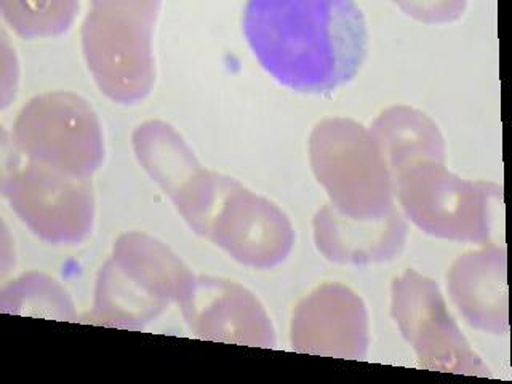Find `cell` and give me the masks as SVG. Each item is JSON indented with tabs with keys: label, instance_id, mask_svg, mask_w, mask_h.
<instances>
[{
	"label": "cell",
	"instance_id": "cell-6",
	"mask_svg": "<svg viewBox=\"0 0 512 384\" xmlns=\"http://www.w3.org/2000/svg\"><path fill=\"white\" fill-rule=\"evenodd\" d=\"M13 138L29 162L74 178H90L104 159L100 119L76 93L32 98L18 114Z\"/></svg>",
	"mask_w": 512,
	"mask_h": 384
},
{
	"label": "cell",
	"instance_id": "cell-14",
	"mask_svg": "<svg viewBox=\"0 0 512 384\" xmlns=\"http://www.w3.org/2000/svg\"><path fill=\"white\" fill-rule=\"evenodd\" d=\"M312 226L319 252L338 264L365 266L391 261L407 242V223L396 208L383 220L356 221L325 205L314 216Z\"/></svg>",
	"mask_w": 512,
	"mask_h": 384
},
{
	"label": "cell",
	"instance_id": "cell-5",
	"mask_svg": "<svg viewBox=\"0 0 512 384\" xmlns=\"http://www.w3.org/2000/svg\"><path fill=\"white\" fill-rule=\"evenodd\" d=\"M394 189L405 215L421 231L471 244L490 239L493 202L503 194L492 181L463 180L437 162L407 168L394 180Z\"/></svg>",
	"mask_w": 512,
	"mask_h": 384
},
{
	"label": "cell",
	"instance_id": "cell-9",
	"mask_svg": "<svg viewBox=\"0 0 512 384\" xmlns=\"http://www.w3.org/2000/svg\"><path fill=\"white\" fill-rule=\"evenodd\" d=\"M133 149L192 231L205 237L231 178L202 167L183 136L162 120H149L136 128Z\"/></svg>",
	"mask_w": 512,
	"mask_h": 384
},
{
	"label": "cell",
	"instance_id": "cell-17",
	"mask_svg": "<svg viewBox=\"0 0 512 384\" xmlns=\"http://www.w3.org/2000/svg\"><path fill=\"white\" fill-rule=\"evenodd\" d=\"M5 20L23 37L55 36L66 31L74 20L79 5L74 2L52 4H24L4 2Z\"/></svg>",
	"mask_w": 512,
	"mask_h": 384
},
{
	"label": "cell",
	"instance_id": "cell-3",
	"mask_svg": "<svg viewBox=\"0 0 512 384\" xmlns=\"http://www.w3.org/2000/svg\"><path fill=\"white\" fill-rule=\"evenodd\" d=\"M309 160L340 215L383 220L394 210V180L372 133L356 120L332 117L314 127Z\"/></svg>",
	"mask_w": 512,
	"mask_h": 384
},
{
	"label": "cell",
	"instance_id": "cell-13",
	"mask_svg": "<svg viewBox=\"0 0 512 384\" xmlns=\"http://www.w3.org/2000/svg\"><path fill=\"white\" fill-rule=\"evenodd\" d=\"M447 290L471 327L492 335L509 330L506 252L495 245L464 253L447 274Z\"/></svg>",
	"mask_w": 512,
	"mask_h": 384
},
{
	"label": "cell",
	"instance_id": "cell-8",
	"mask_svg": "<svg viewBox=\"0 0 512 384\" xmlns=\"http://www.w3.org/2000/svg\"><path fill=\"white\" fill-rule=\"evenodd\" d=\"M2 194L47 244H77L92 232L95 196L90 178L63 175L26 160L5 173Z\"/></svg>",
	"mask_w": 512,
	"mask_h": 384
},
{
	"label": "cell",
	"instance_id": "cell-11",
	"mask_svg": "<svg viewBox=\"0 0 512 384\" xmlns=\"http://www.w3.org/2000/svg\"><path fill=\"white\" fill-rule=\"evenodd\" d=\"M364 300L346 285H320L293 311V351L364 360L370 341Z\"/></svg>",
	"mask_w": 512,
	"mask_h": 384
},
{
	"label": "cell",
	"instance_id": "cell-16",
	"mask_svg": "<svg viewBox=\"0 0 512 384\" xmlns=\"http://www.w3.org/2000/svg\"><path fill=\"white\" fill-rule=\"evenodd\" d=\"M0 309L20 316L76 322L74 304L56 280L44 274H26L7 285L0 295Z\"/></svg>",
	"mask_w": 512,
	"mask_h": 384
},
{
	"label": "cell",
	"instance_id": "cell-15",
	"mask_svg": "<svg viewBox=\"0 0 512 384\" xmlns=\"http://www.w3.org/2000/svg\"><path fill=\"white\" fill-rule=\"evenodd\" d=\"M375 138L392 180L421 162L445 164V141L434 120L408 106L381 112L368 128Z\"/></svg>",
	"mask_w": 512,
	"mask_h": 384
},
{
	"label": "cell",
	"instance_id": "cell-4",
	"mask_svg": "<svg viewBox=\"0 0 512 384\" xmlns=\"http://www.w3.org/2000/svg\"><path fill=\"white\" fill-rule=\"evenodd\" d=\"M159 2L98 0L82 24V50L96 85L109 100L135 104L154 85L152 29Z\"/></svg>",
	"mask_w": 512,
	"mask_h": 384
},
{
	"label": "cell",
	"instance_id": "cell-12",
	"mask_svg": "<svg viewBox=\"0 0 512 384\" xmlns=\"http://www.w3.org/2000/svg\"><path fill=\"white\" fill-rule=\"evenodd\" d=\"M180 306L189 330L200 340L276 346V332L263 304L234 280L196 277Z\"/></svg>",
	"mask_w": 512,
	"mask_h": 384
},
{
	"label": "cell",
	"instance_id": "cell-7",
	"mask_svg": "<svg viewBox=\"0 0 512 384\" xmlns=\"http://www.w3.org/2000/svg\"><path fill=\"white\" fill-rule=\"evenodd\" d=\"M391 314L400 333L415 349L421 367L490 376L487 365L456 325L434 280L415 269L396 277L391 287Z\"/></svg>",
	"mask_w": 512,
	"mask_h": 384
},
{
	"label": "cell",
	"instance_id": "cell-2",
	"mask_svg": "<svg viewBox=\"0 0 512 384\" xmlns=\"http://www.w3.org/2000/svg\"><path fill=\"white\" fill-rule=\"evenodd\" d=\"M196 276L160 240L127 232L98 272L90 319L106 327L143 330L168 308L181 304Z\"/></svg>",
	"mask_w": 512,
	"mask_h": 384
},
{
	"label": "cell",
	"instance_id": "cell-10",
	"mask_svg": "<svg viewBox=\"0 0 512 384\" xmlns=\"http://www.w3.org/2000/svg\"><path fill=\"white\" fill-rule=\"evenodd\" d=\"M205 239L248 268L272 269L292 253L295 229L274 202L231 178Z\"/></svg>",
	"mask_w": 512,
	"mask_h": 384
},
{
	"label": "cell",
	"instance_id": "cell-1",
	"mask_svg": "<svg viewBox=\"0 0 512 384\" xmlns=\"http://www.w3.org/2000/svg\"><path fill=\"white\" fill-rule=\"evenodd\" d=\"M244 34L261 66L296 92H332L367 56L364 13L348 0H253Z\"/></svg>",
	"mask_w": 512,
	"mask_h": 384
}]
</instances>
